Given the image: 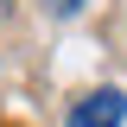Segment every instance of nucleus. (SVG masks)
Segmentation results:
<instances>
[{
	"label": "nucleus",
	"mask_w": 127,
	"mask_h": 127,
	"mask_svg": "<svg viewBox=\"0 0 127 127\" xmlns=\"http://www.w3.org/2000/svg\"><path fill=\"white\" fill-rule=\"evenodd\" d=\"M121 121H127V95L121 89H89L70 108V127H121Z\"/></svg>",
	"instance_id": "1"
},
{
	"label": "nucleus",
	"mask_w": 127,
	"mask_h": 127,
	"mask_svg": "<svg viewBox=\"0 0 127 127\" xmlns=\"http://www.w3.org/2000/svg\"><path fill=\"white\" fill-rule=\"evenodd\" d=\"M76 6H83V0H51V13H76Z\"/></svg>",
	"instance_id": "2"
}]
</instances>
